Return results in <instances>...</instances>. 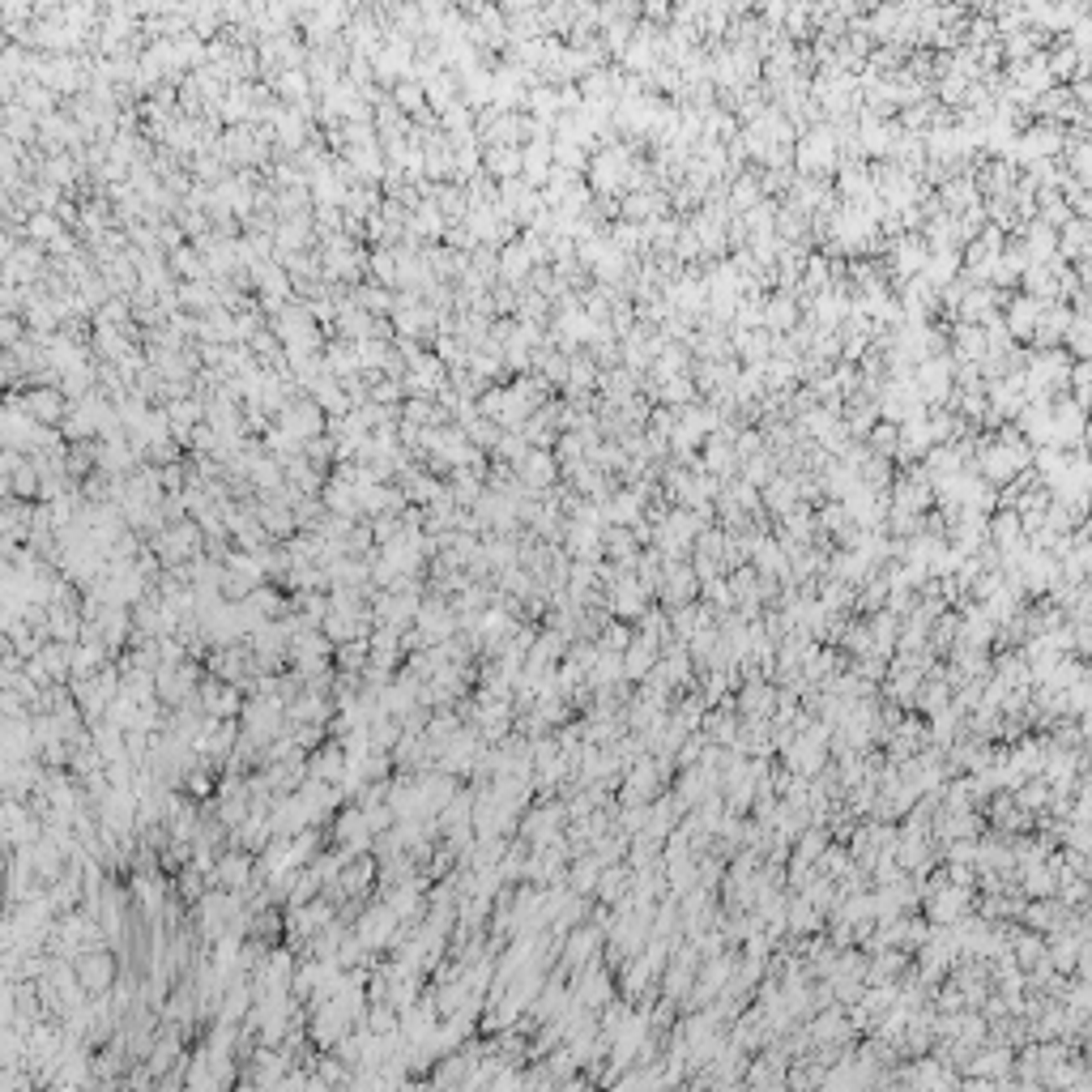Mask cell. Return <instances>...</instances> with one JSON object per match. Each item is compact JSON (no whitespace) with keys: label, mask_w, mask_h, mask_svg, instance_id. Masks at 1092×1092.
Returning a JSON list of instances; mask_svg holds the SVG:
<instances>
[{"label":"cell","mask_w":1092,"mask_h":1092,"mask_svg":"<svg viewBox=\"0 0 1092 1092\" xmlns=\"http://www.w3.org/2000/svg\"><path fill=\"white\" fill-rule=\"evenodd\" d=\"M828 158H832V137L828 132H811V137H806V146H802V163L815 167V163H828Z\"/></svg>","instance_id":"1"},{"label":"cell","mask_w":1092,"mask_h":1092,"mask_svg":"<svg viewBox=\"0 0 1092 1092\" xmlns=\"http://www.w3.org/2000/svg\"><path fill=\"white\" fill-rule=\"evenodd\" d=\"M1037 316H1041L1037 299H1020V303H1016V312H1012V334H1024V329H1032V324H1037Z\"/></svg>","instance_id":"2"},{"label":"cell","mask_w":1092,"mask_h":1092,"mask_svg":"<svg viewBox=\"0 0 1092 1092\" xmlns=\"http://www.w3.org/2000/svg\"><path fill=\"white\" fill-rule=\"evenodd\" d=\"M30 406H34L39 418H56L65 401H60V393H30Z\"/></svg>","instance_id":"3"},{"label":"cell","mask_w":1092,"mask_h":1092,"mask_svg":"<svg viewBox=\"0 0 1092 1092\" xmlns=\"http://www.w3.org/2000/svg\"><path fill=\"white\" fill-rule=\"evenodd\" d=\"M1071 342H1075V350H1079V355H1092V324H1075Z\"/></svg>","instance_id":"4"},{"label":"cell","mask_w":1092,"mask_h":1092,"mask_svg":"<svg viewBox=\"0 0 1092 1092\" xmlns=\"http://www.w3.org/2000/svg\"><path fill=\"white\" fill-rule=\"evenodd\" d=\"M769 320H773V324H789V320H794V308L777 299V303H773V312H769Z\"/></svg>","instance_id":"5"}]
</instances>
